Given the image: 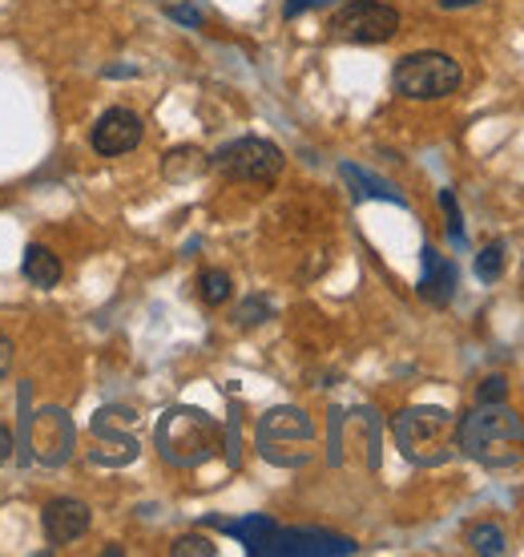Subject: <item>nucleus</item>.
Wrapping results in <instances>:
<instances>
[{
    "label": "nucleus",
    "mask_w": 524,
    "mask_h": 557,
    "mask_svg": "<svg viewBox=\"0 0 524 557\" xmlns=\"http://www.w3.org/2000/svg\"><path fill=\"white\" fill-rule=\"evenodd\" d=\"M524 441V424L509 405H476L456 424V445L488 469H504L516 460Z\"/></svg>",
    "instance_id": "f257e3e1"
},
{
    "label": "nucleus",
    "mask_w": 524,
    "mask_h": 557,
    "mask_svg": "<svg viewBox=\"0 0 524 557\" xmlns=\"http://www.w3.org/2000/svg\"><path fill=\"white\" fill-rule=\"evenodd\" d=\"M222 445L219 424L198 412V408H170L162 424H158V448L170 465H202L207 457H214Z\"/></svg>",
    "instance_id": "f03ea898"
},
{
    "label": "nucleus",
    "mask_w": 524,
    "mask_h": 557,
    "mask_svg": "<svg viewBox=\"0 0 524 557\" xmlns=\"http://www.w3.org/2000/svg\"><path fill=\"white\" fill-rule=\"evenodd\" d=\"M391 82H396V94L408 101H440V98H452L456 89L464 85V70H460L456 57L424 49V53L400 57Z\"/></svg>",
    "instance_id": "7ed1b4c3"
},
{
    "label": "nucleus",
    "mask_w": 524,
    "mask_h": 557,
    "mask_svg": "<svg viewBox=\"0 0 524 557\" xmlns=\"http://www.w3.org/2000/svg\"><path fill=\"white\" fill-rule=\"evenodd\" d=\"M259 453L271 465H307L311 460V441H315V424L307 417L303 408H271L266 417L259 420Z\"/></svg>",
    "instance_id": "20e7f679"
},
{
    "label": "nucleus",
    "mask_w": 524,
    "mask_h": 557,
    "mask_svg": "<svg viewBox=\"0 0 524 557\" xmlns=\"http://www.w3.org/2000/svg\"><path fill=\"white\" fill-rule=\"evenodd\" d=\"M396 445L408 460L415 465H440L448 457V432H452V417L436 405H420V408H403L396 424Z\"/></svg>",
    "instance_id": "39448f33"
},
{
    "label": "nucleus",
    "mask_w": 524,
    "mask_h": 557,
    "mask_svg": "<svg viewBox=\"0 0 524 557\" xmlns=\"http://www.w3.org/2000/svg\"><path fill=\"white\" fill-rule=\"evenodd\" d=\"M283 166H287L283 150L266 138H238L210 158V170H219L222 178L250 182V186H271V182H278Z\"/></svg>",
    "instance_id": "423d86ee"
},
{
    "label": "nucleus",
    "mask_w": 524,
    "mask_h": 557,
    "mask_svg": "<svg viewBox=\"0 0 524 557\" xmlns=\"http://www.w3.org/2000/svg\"><path fill=\"white\" fill-rule=\"evenodd\" d=\"M400 33V13L384 0H347L332 16V37L347 45H387Z\"/></svg>",
    "instance_id": "0eeeda50"
},
{
    "label": "nucleus",
    "mask_w": 524,
    "mask_h": 557,
    "mask_svg": "<svg viewBox=\"0 0 524 557\" xmlns=\"http://www.w3.org/2000/svg\"><path fill=\"white\" fill-rule=\"evenodd\" d=\"M89 141H93V150L101 153V158H122V153L138 150L141 117L134 110L113 106V110H105L101 117H97V126H93V134H89Z\"/></svg>",
    "instance_id": "6e6552de"
},
{
    "label": "nucleus",
    "mask_w": 524,
    "mask_h": 557,
    "mask_svg": "<svg viewBox=\"0 0 524 557\" xmlns=\"http://www.w3.org/2000/svg\"><path fill=\"white\" fill-rule=\"evenodd\" d=\"M250 554H355V542L332 537V533H303V530H275L266 542H259Z\"/></svg>",
    "instance_id": "1a4fd4ad"
},
{
    "label": "nucleus",
    "mask_w": 524,
    "mask_h": 557,
    "mask_svg": "<svg viewBox=\"0 0 524 557\" xmlns=\"http://www.w3.org/2000/svg\"><path fill=\"white\" fill-rule=\"evenodd\" d=\"M89 521H93V513H89L85 502H77V497H57V502L45 505L41 530L49 537V545H70L89 530Z\"/></svg>",
    "instance_id": "9d476101"
},
{
    "label": "nucleus",
    "mask_w": 524,
    "mask_h": 557,
    "mask_svg": "<svg viewBox=\"0 0 524 557\" xmlns=\"http://www.w3.org/2000/svg\"><path fill=\"white\" fill-rule=\"evenodd\" d=\"M456 263L448 255H440L436 247H424V275H420V295L428 299L432 307H448L456 295Z\"/></svg>",
    "instance_id": "9b49d317"
},
{
    "label": "nucleus",
    "mask_w": 524,
    "mask_h": 557,
    "mask_svg": "<svg viewBox=\"0 0 524 557\" xmlns=\"http://www.w3.org/2000/svg\"><path fill=\"white\" fill-rule=\"evenodd\" d=\"M210 170V153H202L198 146H174L162 158V178L166 182H198Z\"/></svg>",
    "instance_id": "f8f14e48"
},
{
    "label": "nucleus",
    "mask_w": 524,
    "mask_h": 557,
    "mask_svg": "<svg viewBox=\"0 0 524 557\" xmlns=\"http://www.w3.org/2000/svg\"><path fill=\"white\" fill-rule=\"evenodd\" d=\"M21 271H25V278L33 283V287H57V283H61V275H65L61 259H57L45 243H28Z\"/></svg>",
    "instance_id": "ddd939ff"
},
{
    "label": "nucleus",
    "mask_w": 524,
    "mask_h": 557,
    "mask_svg": "<svg viewBox=\"0 0 524 557\" xmlns=\"http://www.w3.org/2000/svg\"><path fill=\"white\" fill-rule=\"evenodd\" d=\"M339 174H344L351 186H355V195L359 198H379V202H396V207H403L408 198L391 186V182H384V178H375V174H367V170H359V166H351V162H344L339 166Z\"/></svg>",
    "instance_id": "4468645a"
},
{
    "label": "nucleus",
    "mask_w": 524,
    "mask_h": 557,
    "mask_svg": "<svg viewBox=\"0 0 524 557\" xmlns=\"http://www.w3.org/2000/svg\"><path fill=\"white\" fill-rule=\"evenodd\" d=\"M219 530L230 533V537H238V542L247 545V549H254V545L266 542V537H271L278 525H275V517L250 513V517H242V521H219Z\"/></svg>",
    "instance_id": "2eb2a0df"
},
{
    "label": "nucleus",
    "mask_w": 524,
    "mask_h": 557,
    "mask_svg": "<svg viewBox=\"0 0 524 557\" xmlns=\"http://www.w3.org/2000/svg\"><path fill=\"white\" fill-rule=\"evenodd\" d=\"M198 295H202V304L222 307L226 299H230V275H226V271H202V278H198Z\"/></svg>",
    "instance_id": "dca6fc26"
},
{
    "label": "nucleus",
    "mask_w": 524,
    "mask_h": 557,
    "mask_svg": "<svg viewBox=\"0 0 524 557\" xmlns=\"http://www.w3.org/2000/svg\"><path fill=\"white\" fill-rule=\"evenodd\" d=\"M469 545H472V554H484V557H497L504 554V533L497 530V525H472L469 530Z\"/></svg>",
    "instance_id": "f3484780"
},
{
    "label": "nucleus",
    "mask_w": 524,
    "mask_h": 557,
    "mask_svg": "<svg viewBox=\"0 0 524 557\" xmlns=\"http://www.w3.org/2000/svg\"><path fill=\"white\" fill-rule=\"evenodd\" d=\"M504 275V243H488L481 255H476V278L481 283H497Z\"/></svg>",
    "instance_id": "a211bd4d"
},
{
    "label": "nucleus",
    "mask_w": 524,
    "mask_h": 557,
    "mask_svg": "<svg viewBox=\"0 0 524 557\" xmlns=\"http://www.w3.org/2000/svg\"><path fill=\"white\" fill-rule=\"evenodd\" d=\"M509 400V380L504 376H484L476 384V405H504Z\"/></svg>",
    "instance_id": "6ab92c4d"
},
{
    "label": "nucleus",
    "mask_w": 524,
    "mask_h": 557,
    "mask_svg": "<svg viewBox=\"0 0 524 557\" xmlns=\"http://www.w3.org/2000/svg\"><path fill=\"white\" fill-rule=\"evenodd\" d=\"M170 554L174 557H214V545H210V537H202V533H186V537H178V542L170 545Z\"/></svg>",
    "instance_id": "aec40b11"
},
{
    "label": "nucleus",
    "mask_w": 524,
    "mask_h": 557,
    "mask_svg": "<svg viewBox=\"0 0 524 557\" xmlns=\"http://www.w3.org/2000/svg\"><path fill=\"white\" fill-rule=\"evenodd\" d=\"M262 320H271V304H266V299H254V295H250L247 304L235 311L238 327H259Z\"/></svg>",
    "instance_id": "412c9836"
},
{
    "label": "nucleus",
    "mask_w": 524,
    "mask_h": 557,
    "mask_svg": "<svg viewBox=\"0 0 524 557\" xmlns=\"http://www.w3.org/2000/svg\"><path fill=\"white\" fill-rule=\"evenodd\" d=\"M162 9H166V16L170 21H178V25L202 28V13H198L194 4H186V0H162Z\"/></svg>",
    "instance_id": "4be33fe9"
},
{
    "label": "nucleus",
    "mask_w": 524,
    "mask_h": 557,
    "mask_svg": "<svg viewBox=\"0 0 524 557\" xmlns=\"http://www.w3.org/2000/svg\"><path fill=\"white\" fill-rule=\"evenodd\" d=\"M440 207H444V214H448V235H452V243L464 247V223H460V207H456L452 190H440Z\"/></svg>",
    "instance_id": "5701e85b"
},
{
    "label": "nucleus",
    "mask_w": 524,
    "mask_h": 557,
    "mask_svg": "<svg viewBox=\"0 0 524 557\" xmlns=\"http://www.w3.org/2000/svg\"><path fill=\"white\" fill-rule=\"evenodd\" d=\"M327 4H335V0H287V4H283V16H287V21H295V16L315 13V9H327Z\"/></svg>",
    "instance_id": "b1692460"
},
{
    "label": "nucleus",
    "mask_w": 524,
    "mask_h": 557,
    "mask_svg": "<svg viewBox=\"0 0 524 557\" xmlns=\"http://www.w3.org/2000/svg\"><path fill=\"white\" fill-rule=\"evenodd\" d=\"M9 368H13V339L0 332V384L9 380Z\"/></svg>",
    "instance_id": "393cba45"
},
{
    "label": "nucleus",
    "mask_w": 524,
    "mask_h": 557,
    "mask_svg": "<svg viewBox=\"0 0 524 557\" xmlns=\"http://www.w3.org/2000/svg\"><path fill=\"white\" fill-rule=\"evenodd\" d=\"M440 9H472V4H481V0H436Z\"/></svg>",
    "instance_id": "a878e982"
},
{
    "label": "nucleus",
    "mask_w": 524,
    "mask_h": 557,
    "mask_svg": "<svg viewBox=\"0 0 524 557\" xmlns=\"http://www.w3.org/2000/svg\"><path fill=\"white\" fill-rule=\"evenodd\" d=\"M9 448H13V441H9V432L0 424V460H9Z\"/></svg>",
    "instance_id": "bb28decb"
},
{
    "label": "nucleus",
    "mask_w": 524,
    "mask_h": 557,
    "mask_svg": "<svg viewBox=\"0 0 524 557\" xmlns=\"http://www.w3.org/2000/svg\"><path fill=\"white\" fill-rule=\"evenodd\" d=\"M521 445H524V441H521Z\"/></svg>",
    "instance_id": "cd10ccee"
}]
</instances>
